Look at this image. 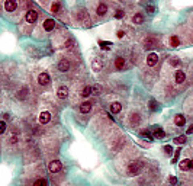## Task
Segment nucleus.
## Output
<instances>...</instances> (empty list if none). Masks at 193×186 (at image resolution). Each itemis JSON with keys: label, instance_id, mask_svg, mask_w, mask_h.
<instances>
[{"label": "nucleus", "instance_id": "f257e3e1", "mask_svg": "<svg viewBox=\"0 0 193 186\" xmlns=\"http://www.w3.org/2000/svg\"><path fill=\"white\" fill-rule=\"evenodd\" d=\"M179 169L182 172H189L193 169V158H185L179 163Z\"/></svg>", "mask_w": 193, "mask_h": 186}, {"label": "nucleus", "instance_id": "f03ea898", "mask_svg": "<svg viewBox=\"0 0 193 186\" xmlns=\"http://www.w3.org/2000/svg\"><path fill=\"white\" fill-rule=\"evenodd\" d=\"M141 169H142L141 163H138V161H134V163H131V164L128 166V173H129L131 176H137V175L141 172Z\"/></svg>", "mask_w": 193, "mask_h": 186}, {"label": "nucleus", "instance_id": "7ed1b4c3", "mask_svg": "<svg viewBox=\"0 0 193 186\" xmlns=\"http://www.w3.org/2000/svg\"><path fill=\"white\" fill-rule=\"evenodd\" d=\"M61 169H63V164H61L60 160H52V161L48 164V170H49L51 173H58Z\"/></svg>", "mask_w": 193, "mask_h": 186}, {"label": "nucleus", "instance_id": "20e7f679", "mask_svg": "<svg viewBox=\"0 0 193 186\" xmlns=\"http://www.w3.org/2000/svg\"><path fill=\"white\" fill-rule=\"evenodd\" d=\"M25 19H26V22H28V23H35V22L38 21V12H37V10H34V9L28 10V12H26Z\"/></svg>", "mask_w": 193, "mask_h": 186}, {"label": "nucleus", "instance_id": "39448f33", "mask_svg": "<svg viewBox=\"0 0 193 186\" xmlns=\"http://www.w3.org/2000/svg\"><path fill=\"white\" fill-rule=\"evenodd\" d=\"M42 28H44V31H46V32L54 31V28H55V21L51 19V18H46V19L44 21V23H42Z\"/></svg>", "mask_w": 193, "mask_h": 186}, {"label": "nucleus", "instance_id": "423d86ee", "mask_svg": "<svg viewBox=\"0 0 193 186\" xmlns=\"http://www.w3.org/2000/svg\"><path fill=\"white\" fill-rule=\"evenodd\" d=\"M38 83L41 86H48L49 83H51V77L48 73H41L38 76Z\"/></svg>", "mask_w": 193, "mask_h": 186}, {"label": "nucleus", "instance_id": "0eeeda50", "mask_svg": "<svg viewBox=\"0 0 193 186\" xmlns=\"http://www.w3.org/2000/svg\"><path fill=\"white\" fill-rule=\"evenodd\" d=\"M185 80H186V73L183 70H177L174 73V81H176V84H182V83H185Z\"/></svg>", "mask_w": 193, "mask_h": 186}, {"label": "nucleus", "instance_id": "6e6552de", "mask_svg": "<svg viewBox=\"0 0 193 186\" xmlns=\"http://www.w3.org/2000/svg\"><path fill=\"white\" fill-rule=\"evenodd\" d=\"M92 69H93L94 71H100V70L103 69V61H102L99 57H94V58L92 60Z\"/></svg>", "mask_w": 193, "mask_h": 186}, {"label": "nucleus", "instance_id": "1a4fd4ad", "mask_svg": "<svg viewBox=\"0 0 193 186\" xmlns=\"http://www.w3.org/2000/svg\"><path fill=\"white\" fill-rule=\"evenodd\" d=\"M49 121H51V113L48 111H42L39 113V124L45 125V124H48Z\"/></svg>", "mask_w": 193, "mask_h": 186}, {"label": "nucleus", "instance_id": "9d476101", "mask_svg": "<svg viewBox=\"0 0 193 186\" xmlns=\"http://www.w3.org/2000/svg\"><path fill=\"white\" fill-rule=\"evenodd\" d=\"M157 63H158V55H157L155 52H150V54L147 55V66L154 67Z\"/></svg>", "mask_w": 193, "mask_h": 186}, {"label": "nucleus", "instance_id": "9b49d317", "mask_svg": "<svg viewBox=\"0 0 193 186\" xmlns=\"http://www.w3.org/2000/svg\"><path fill=\"white\" fill-rule=\"evenodd\" d=\"M16 7H18V1L16 0H6L4 1V9L7 12H15Z\"/></svg>", "mask_w": 193, "mask_h": 186}, {"label": "nucleus", "instance_id": "f8f14e48", "mask_svg": "<svg viewBox=\"0 0 193 186\" xmlns=\"http://www.w3.org/2000/svg\"><path fill=\"white\" fill-rule=\"evenodd\" d=\"M57 96H58L60 99H66V98L68 96V87H67V86H60V87L57 89Z\"/></svg>", "mask_w": 193, "mask_h": 186}, {"label": "nucleus", "instance_id": "ddd939ff", "mask_svg": "<svg viewBox=\"0 0 193 186\" xmlns=\"http://www.w3.org/2000/svg\"><path fill=\"white\" fill-rule=\"evenodd\" d=\"M113 64H115L116 70H123V69H125V66H126V61H125V58H123V57H116Z\"/></svg>", "mask_w": 193, "mask_h": 186}, {"label": "nucleus", "instance_id": "4468645a", "mask_svg": "<svg viewBox=\"0 0 193 186\" xmlns=\"http://www.w3.org/2000/svg\"><path fill=\"white\" fill-rule=\"evenodd\" d=\"M185 124H186V118H185V115L177 113V115L174 116V125H176V127H185Z\"/></svg>", "mask_w": 193, "mask_h": 186}, {"label": "nucleus", "instance_id": "2eb2a0df", "mask_svg": "<svg viewBox=\"0 0 193 186\" xmlns=\"http://www.w3.org/2000/svg\"><path fill=\"white\" fill-rule=\"evenodd\" d=\"M108 4L106 3H99V6H97V9H96V13L99 15V16H105L106 13H108Z\"/></svg>", "mask_w": 193, "mask_h": 186}, {"label": "nucleus", "instance_id": "dca6fc26", "mask_svg": "<svg viewBox=\"0 0 193 186\" xmlns=\"http://www.w3.org/2000/svg\"><path fill=\"white\" fill-rule=\"evenodd\" d=\"M78 111L81 112V113H89V112L92 111V102H89V100H86V102H83V103L80 105V108H78Z\"/></svg>", "mask_w": 193, "mask_h": 186}, {"label": "nucleus", "instance_id": "f3484780", "mask_svg": "<svg viewBox=\"0 0 193 186\" xmlns=\"http://www.w3.org/2000/svg\"><path fill=\"white\" fill-rule=\"evenodd\" d=\"M58 70L63 71V73L68 71V70H70V63H68L67 60H61V61L58 63Z\"/></svg>", "mask_w": 193, "mask_h": 186}, {"label": "nucleus", "instance_id": "a211bd4d", "mask_svg": "<svg viewBox=\"0 0 193 186\" xmlns=\"http://www.w3.org/2000/svg\"><path fill=\"white\" fill-rule=\"evenodd\" d=\"M129 122H131V125H138L139 122H141V116L138 115V113H132L131 115V118H129Z\"/></svg>", "mask_w": 193, "mask_h": 186}, {"label": "nucleus", "instance_id": "6ab92c4d", "mask_svg": "<svg viewBox=\"0 0 193 186\" xmlns=\"http://www.w3.org/2000/svg\"><path fill=\"white\" fill-rule=\"evenodd\" d=\"M120 111H122V105H120L119 102H113V103L111 105V112H112V113H119Z\"/></svg>", "mask_w": 193, "mask_h": 186}, {"label": "nucleus", "instance_id": "aec40b11", "mask_svg": "<svg viewBox=\"0 0 193 186\" xmlns=\"http://www.w3.org/2000/svg\"><path fill=\"white\" fill-rule=\"evenodd\" d=\"M153 135H154L155 138H158V140H161V138H164L166 137V132L161 129V128H155L154 132H153Z\"/></svg>", "mask_w": 193, "mask_h": 186}, {"label": "nucleus", "instance_id": "412c9836", "mask_svg": "<svg viewBox=\"0 0 193 186\" xmlns=\"http://www.w3.org/2000/svg\"><path fill=\"white\" fill-rule=\"evenodd\" d=\"M180 45V38L176 37V35H173V37H170V47H173V48H176V47H179Z\"/></svg>", "mask_w": 193, "mask_h": 186}, {"label": "nucleus", "instance_id": "4be33fe9", "mask_svg": "<svg viewBox=\"0 0 193 186\" xmlns=\"http://www.w3.org/2000/svg\"><path fill=\"white\" fill-rule=\"evenodd\" d=\"M92 93H93V89H92V86H86V87L81 90V96H83V98H89Z\"/></svg>", "mask_w": 193, "mask_h": 186}, {"label": "nucleus", "instance_id": "5701e85b", "mask_svg": "<svg viewBox=\"0 0 193 186\" xmlns=\"http://www.w3.org/2000/svg\"><path fill=\"white\" fill-rule=\"evenodd\" d=\"M132 21H134V23H137V25H141V23L144 22V16H142L141 13H135Z\"/></svg>", "mask_w": 193, "mask_h": 186}, {"label": "nucleus", "instance_id": "b1692460", "mask_svg": "<svg viewBox=\"0 0 193 186\" xmlns=\"http://www.w3.org/2000/svg\"><path fill=\"white\" fill-rule=\"evenodd\" d=\"M148 106H150V109H151L153 112L158 111V108H160V105L157 103V100H154V99H151V100L148 102Z\"/></svg>", "mask_w": 193, "mask_h": 186}, {"label": "nucleus", "instance_id": "393cba45", "mask_svg": "<svg viewBox=\"0 0 193 186\" xmlns=\"http://www.w3.org/2000/svg\"><path fill=\"white\" fill-rule=\"evenodd\" d=\"M186 141H187L186 135H180V137H176V138L173 140V143H176V144H185Z\"/></svg>", "mask_w": 193, "mask_h": 186}, {"label": "nucleus", "instance_id": "a878e982", "mask_svg": "<svg viewBox=\"0 0 193 186\" xmlns=\"http://www.w3.org/2000/svg\"><path fill=\"white\" fill-rule=\"evenodd\" d=\"M60 10H61V4H60V3H54V4L51 6V12H52V13H58Z\"/></svg>", "mask_w": 193, "mask_h": 186}, {"label": "nucleus", "instance_id": "bb28decb", "mask_svg": "<svg viewBox=\"0 0 193 186\" xmlns=\"http://www.w3.org/2000/svg\"><path fill=\"white\" fill-rule=\"evenodd\" d=\"M34 186H48V183H46L45 179H38V180H35Z\"/></svg>", "mask_w": 193, "mask_h": 186}, {"label": "nucleus", "instance_id": "cd10ccee", "mask_svg": "<svg viewBox=\"0 0 193 186\" xmlns=\"http://www.w3.org/2000/svg\"><path fill=\"white\" fill-rule=\"evenodd\" d=\"M164 153H166L167 156L173 154V147H171V146H164Z\"/></svg>", "mask_w": 193, "mask_h": 186}, {"label": "nucleus", "instance_id": "c85d7f7f", "mask_svg": "<svg viewBox=\"0 0 193 186\" xmlns=\"http://www.w3.org/2000/svg\"><path fill=\"white\" fill-rule=\"evenodd\" d=\"M170 64H171V66H179V64H180V60L176 58V57H174V58H170Z\"/></svg>", "mask_w": 193, "mask_h": 186}, {"label": "nucleus", "instance_id": "c756f323", "mask_svg": "<svg viewBox=\"0 0 193 186\" xmlns=\"http://www.w3.org/2000/svg\"><path fill=\"white\" fill-rule=\"evenodd\" d=\"M18 98H19V99H25V98H26V89L20 90V92L18 93Z\"/></svg>", "mask_w": 193, "mask_h": 186}, {"label": "nucleus", "instance_id": "7c9ffc66", "mask_svg": "<svg viewBox=\"0 0 193 186\" xmlns=\"http://www.w3.org/2000/svg\"><path fill=\"white\" fill-rule=\"evenodd\" d=\"M4 131H6V122L0 121V134H4Z\"/></svg>", "mask_w": 193, "mask_h": 186}, {"label": "nucleus", "instance_id": "2f4dec72", "mask_svg": "<svg viewBox=\"0 0 193 186\" xmlns=\"http://www.w3.org/2000/svg\"><path fill=\"white\" fill-rule=\"evenodd\" d=\"M168 182H170V185H171V186L177 185V178H176V176H170V179H168Z\"/></svg>", "mask_w": 193, "mask_h": 186}, {"label": "nucleus", "instance_id": "473e14b6", "mask_svg": "<svg viewBox=\"0 0 193 186\" xmlns=\"http://www.w3.org/2000/svg\"><path fill=\"white\" fill-rule=\"evenodd\" d=\"M115 18H116V19H120V18H123V12H122V10H116Z\"/></svg>", "mask_w": 193, "mask_h": 186}, {"label": "nucleus", "instance_id": "72a5a7b5", "mask_svg": "<svg viewBox=\"0 0 193 186\" xmlns=\"http://www.w3.org/2000/svg\"><path fill=\"white\" fill-rule=\"evenodd\" d=\"M16 141H18V138H16V135H15V134L9 137V143H12V144H15Z\"/></svg>", "mask_w": 193, "mask_h": 186}, {"label": "nucleus", "instance_id": "f704fd0d", "mask_svg": "<svg viewBox=\"0 0 193 186\" xmlns=\"http://www.w3.org/2000/svg\"><path fill=\"white\" fill-rule=\"evenodd\" d=\"M179 154H180V150H177V151H176V154H174V158L171 160V163H176V161H177V158H179Z\"/></svg>", "mask_w": 193, "mask_h": 186}, {"label": "nucleus", "instance_id": "c9c22d12", "mask_svg": "<svg viewBox=\"0 0 193 186\" xmlns=\"http://www.w3.org/2000/svg\"><path fill=\"white\" fill-rule=\"evenodd\" d=\"M147 12H148V13H154L155 7H154V6H147Z\"/></svg>", "mask_w": 193, "mask_h": 186}, {"label": "nucleus", "instance_id": "e433bc0d", "mask_svg": "<svg viewBox=\"0 0 193 186\" xmlns=\"http://www.w3.org/2000/svg\"><path fill=\"white\" fill-rule=\"evenodd\" d=\"M73 45H74L73 39H67V42H66V47H73Z\"/></svg>", "mask_w": 193, "mask_h": 186}, {"label": "nucleus", "instance_id": "4c0bfd02", "mask_svg": "<svg viewBox=\"0 0 193 186\" xmlns=\"http://www.w3.org/2000/svg\"><path fill=\"white\" fill-rule=\"evenodd\" d=\"M186 134H187V135H189V134H193V124H192V125H190V127H189V128H187V131H186Z\"/></svg>", "mask_w": 193, "mask_h": 186}, {"label": "nucleus", "instance_id": "58836bf2", "mask_svg": "<svg viewBox=\"0 0 193 186\" xmlns=\"http://www.w3.org/2000/svg\"><path fill=\"white\" fill-rule=\"evenodd\" d=\"M174 186H177V185H174Z\"/></svg>", "mask_w": 193, "mask_h": 186}]
</instances>
